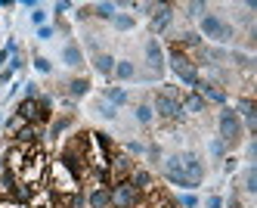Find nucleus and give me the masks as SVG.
Instances as JSON below:
<instances>
[{"instance_id": "nucleus-1", "label": "nucleus", "mask_w": 257, "mask_h": 208, "mask_svg": "<svg viewBox=\"0 0 257 208\" xmlns=\"http://www.w3.org/2000/svg\"><path fill=\"white\" fill-rule=\"evenodd\" d=\"M217 127H220V140H223L226 146L242 143L245 127H242V118L235 115V109H229V106L220 109V115H217Z\"/></svg>"}, {"instance_id": "nucleus-2", "label": "nucleus", "mask_w": 257, "mask_h": 208, "mask_svg": "<svg viewBox=\"0 0 257 208\" xmlns=\"http://www.w3.org/2000/svg\"><path fill=\"white\" fill-rule=\"evenodd\" d=\"M171 68H174V75H177V78L186 84V87H195V84L201 81V75H198L195 62H192L183 50H177V47H171Z\"/></svg>"}, {"instance_id": "nucleus-3", "label": "nucleus", "mask_w": 257, "mask_h": 208, "mask_svg": "<svg viewBox=\"0 0 257 208\" xmlns=\"http://www.w3.org/2000/svg\"><path fill=\"white\" fill-rule=\"evenodd\" d=\"M108 193H112V208H140V199H143V193L131 180H115L108 186Z\"/></svg>"}, {"instance_id": "nucleus-4", "label": "nucleus", "mask_w": 257, "mask_h": 208, "mask_svg": "<svg viewBox=\"0 0 257 208\" xmlns=\"http://www.w3.org/2000/svg\"><path fill=\"white\" fill-rule=\"evenodd\" d=\"M201 34H205V37H214V41H220V44H229L232 37H235V28L226 25L220 16L208 13V16H201Z\"/></svg>"}, {"instance_id": "nucleus-5", "label": "nucleus", "mask_w": 257, "mask_h": 208, "mask_svg": "<svg viewBox=\"0 0 257 208\" xmlns=\"http://www.w3.org/2000/svg\"><path fill=\"white\" fill-rule=\"evenodd\" d=\"M152 112H155V115H161V118H168V121L186 115V112H183V106H180V100L168 97V93H155V106H152Z\"/></svg>"}, {"instance_id": "nucleus-6", "label": "nucleus", "mask_w": 257, "mask_h": 208, "mask_svg": "<svg viewBox=\"0 0 257 208\" xmlns=\"http://www.w3.org/2000/svg\"><path fill=\"white\" fill-rule=\"evenodd\" d=\"M134 156H127V153H112V159H108V171H112V183L115 180H131L134 174Z\"/></svg>"}, {"instance_id": "nucleus-7", "label": "nucleus", "mask_w": 257, "mask_h": 208, "mask_svg": "<svg viewBox=\"0 0 257 208\" xmlns=\"http://www.w3.org/2000/svg\"><path fill=\"white\" fill-rule=\"evenodd\" d=\"M180 168H183V174H186L195 186L201 183V177H205V165H201V159L195 153H180Z\"/></svg>"}, {"instance_id": "nucleus-8", "label": "nucleus", "mask_w": 257, "mask_h": 208, "mask_svg": "<svg viewBox=\"0 0 257 208\" xmlns=\"http://www.w3.org/2000/svg\"><path fill=\"white\" fill-rule=\"evenodd\" d=\"M164 174H168V180L174 186H183V190H195V183L183 174V168H180V156H171L168 159V168H164Z\"/></svg>"}, {"instance_id": "nucleus-9", "label": "nucleus", "mask_w": 257, "mask_h": 208, "mask_svg": "<svg viewBox=\"0 0 257 208\" xmlns=\"http://www.w3.org/2000/svg\"><path fill=\"white\" fill-rule=\"evenodd\" d=\"M13 137H16V146H31V143H38V140L44 137V127H41L38 121H25Z\"/></svg>"}, {"instance_id": "nucleus-10", "label": "nucleus", "mask_w": 257, "mask_h": 208, "mask_svg": "<svg viewBox=\"0 0 257 208\" xmlns=\"http://www.w3.org/2000/svg\"><path fill=\"white\" fill-rule=\"evenodd\" d=\"M146 62H149L152 75H161V68H164V50L158 44V37H149V41H146Z\"/></svg>"}, {"instance_id": "nucleus-11", "label": "nucleus", "mask_w": 257, "mask_h": 208, "mask_svg": "<svg viewBox=\"0 0 257 208\" xmlns=\"http://www.w3.org/2000/svg\"><path fill=\"white\" fill-rule=\"evenodd\" d=\"M149 16H152V31H164L174 19V7L171 4H155Z\"/></svg>"}, {"instance_id": "nucleus-12", "label": "nucleus", "mask_w": 257, "mask_h": 208, "mask_svg": "<svg viewBox=\"0 0 257 208\" xmlns=\"http://www.w3.org/2000/svg\"><path fill=\"white\" fill-rule=\"evenodd\" d=\"M235 115H238V118L245 121L242 127H248L251 134H254V130H257V115H254V100H251V97H245V100H238V106H235Z\"/></svg>"}, {"instance_id": "nucleus-13", "label": "nucleus", "mask_w": 257, "mask_h": 208, "mask_svg": "<svg viewBox=\"0 0 257 208\" xmlns=\"http://www.w3.org/2000/svg\"><path fill=\"white\" fill-rule=\"evenodd\" d=\"M87 208H112V193L108 186H93L87 193Z\"/></svg>"}, {"instance_id": "nucleus-14", "label": "nucleus", "mask_w": 257, "mask_h": 208, "mask_svg": "<svg viewBox=\"0 0 257 208\" xmlns=\"http://www.w3.org/2000/svg\"><path fill=\"white\" fill-rule=\"evenodd\" d=\"M180 106H183V112H192V115H198V112H205V109H208V103L201 100L195 90H192V93H183Z\"/></svg>"}, {"instance_id": "nucleus-15", "label": "nucleus", "mask_w": 257, "mask_h": 208, "mask_svg": "<svg viewBox=\"0 0 257 208\" xmlns=\"http://www.w3.org/2000/svg\"><path fill=\"white\" fill-rule=\"evenodd\" d=\"M93 65H96L99 75L112 78V72H115V56H112V53H96V56H93Z\"/></svg>"}, {"instance_id": "nucleus-16", "label": "nucleus", "mask_w": 257, "mask_h": 208, "mask_svg": "<svg viewBox=\"0 0 257 208\" xmlns=\"http://www.w3.org/2000/svg\"><path fill=\"white\" fill-rule=\"evenodd\" d=\"M131 183L137 186L140 193H149V190H152V174L146 171V168H134V174H131Z\"/></svg>"}, {"instance_id": "nucleus-17", "label": "nucleus", "mask_w": 257, "mask_h": 208, "mask_svg": "<svg viewBox=\"0 0 257 208\" xmlns=\"http://www.w3.org/2000/svg\"><path fill=\"white\" fill-rule=\"evenodd\" d=\"M62 62L71 65V68H78V65L84 62V50H81L78 44H65V50H62Z\"/></svg>"}, {"instance_id": "nucleus-18", "label": "nucleus", "mask_w": 257, "mask_h": 208, "mask_svg": "<svg viewBox=\"0 0 257 208\" xmlns=\"http://www.w3.org/2000/svg\"><path fill=\"white\" fill-rule=\"evenodd\" d=\"M112 75H115L118 81H134L137 78V68H134L131 59H115V72Z\"/></svg>"}, {"instance_id": "nucleus-19", "label": "nucleus", "mask_w": 257, "mask_h": 208, "mask_svg": "<svg viewBox=\"0 0 257 208\" xmlns=\"http://www.w3.org/2000/svg\"><path fill=\"white\" fill-rule=\"evenodd\" d=\"M177 50H201V34L198 31H183L180 41L174 44Z\"/></svg>"}, {"instance_id": "nucleus-20", "label": "nucleus", "mask_w": 257, "mask_h": 208, "mask_svg": "<svg viewBox=\"0 0 257 208\" xmlns=\"http://www.w3.org/2000/svg\"><path fill=\"white\" fill-rule=\"evenodd\" d=\"M16 115H19L22 121H34V118H38V103H34V100H22L19 106H16Z\"/></svg>"}, {"instance_id": "nucleus-21", "label": "nucleus", "mask_w": 257, "mask_h": 208, "mask_svg": "<svg viewBox=\"0 0 257 208\" xmlns=\"http://www.w3.org/2000/svg\"><path fill=\"white\" fill-rule=\"evenodd\" d=\"M102 97H105L108 106H124L127 103V90H121V87H105Z\"/></svg>"}, {"instance_id": "nucleus-22", "label": "nucleus", "mask_w": 257, "mask_h": 208, "mask_svg": "<svg viewBox=\"0 0 257 208\" xmlns=\"http://www.w3.org/2000/svg\"><path fill=\"white\" fill-rule=\"evenodd\" d=\"M152 118H155L152 106H149V103H140V106H137V121H140L143 127H149V124H152Z\"/></svg>"}, {"instance_id": "nucleus-23", "label": "nucleus", "mask_w": 257, "mask_h": 208, "mask_svg": "<svg viewBox=\"0 0 257 208\" xmlns=\"http://www.w3.org/2000/svg\"><path fill=\"white\" fill-rule=\"evenodd\" d=\"M115 4H96L93 7V16H99V19H105V22H112V19H115Z\"/></svg>"}, {"instance_id": "nucleus-24", "label": "nucleus", "mask_w": 257, "mask_h": 208, "mask_svg": "<svg viewBox=\"0 0 257 208\" xmlns=\"http://www.w3.org/2000/svg\"><path fill=\"white\" fill-rule=\"evenodd\" d=\"M87 90H90V81H87V78H75V81L68 84V93H71V97H84Z\"/></svg>"}, {"instance_id": "nucleus-25", "label": "nucleus", "mask_w": 257, "mask_h": 208, "mask_svg": "<svg viewBox=\"0 0 257 208\" xmlns=\"http://www.w3.org/2000/svg\"><path fill=\"white\" fill-rule=\"evenodd\" d=\"M112 25H115L118 31H131V28H134V16H124V13H115V19H112Z\"/></svg>"}, {"instance_id": "nucleus-26", "label": "nucleus", "mask_w": 257, "mask_h": 208, "mask_svg": "<svg viewBox=\"0 0 257 208\" xmlns=\"http://www.w3.org/2000/svg\"><path fill=\"white\" fill-rule=\"evenodd\" d=\"M245 190L248 193H257V171H254V165L245 171Z\"/></svg>"}, {"instance_id": "nucleus-27", "label": "nucleus", "mask_w": 257, "mask_h": 208, "mask_svg": "<svg viewBox=\"0 0 257 208\" xmlns=\"http://www.w3.org/2000/svg\"><path fill=\"white\" fill-rule=\"evenodd\" d=\"M177 205H180V208H198V196H195V193H183V196L177 199Z\"/></svg>"}, {"instance_id": "nucleus-28", "label": "nucleus", "mask_w": 257, "mask_h": 208, "mask_svg": "<svg viewBox=\"0 0 257 208\" xmlns=\"http://www.w3.org/2000/svg\"><path fill=\"white\" fill-rule=\"evenodd\" d=\"M229 59H232L235 65H242V68H251V56H245V53H238V50H232V53H229Z\"/></svg>"}, {"instance_id": "nucleus-29", "label": "nucleus", "mask_w": 257, "mask_h": 208, "mask_svg": "<svg viewBox=\"0 0 257 208\" xmlns=\"http://www.w3.org/2000/svg\"><path fill=\"white\" fill-rule=\"evenodd\" d=\"M211 156H217V159H223V156H226V143L220 140V137L211 143Z\"/></svg>"}, {"instance_id": "nucleus-30", "label": "nucleus", "mask_w": 257, "mask_h": 208, "mask_svg": "<svg viewBox=\"0 0 257 208\" xmlns=\"http://www.w3.org/2000/svg\"><path fill=\"white\" fill-rule=\"evenodd\" d=\"M68 124H71V118H59L56 124H53V127H50V137H59V134H62V130L68 127Z\"/></svg>"}, {"instance_id": "nucleus-31", "label": "nucleus", "mask_w": 257, "mask_h": 208, "mask_svg": "<svg viewBox=\"0 0 257 208\" xmlns=\"http://www.w3.org/2000/svg\"><path fill=\"white\" fill-rule=\"evenodd\" d=\"M140 153H146V146L140 140H127V156H140Z\"/></svg>"}, {"instance_id": "nucleus-32", "label": "nucleus", "mask_w": 257, "mask_h": 208, "mask_svg": "<svg viewBox=\"0 0 257 208\" xmlns=\"http://www.w3.org/2000/svg\"><path fill=\"white\" fill-rule=\"evenodd\" d=\"M205 10H208V4H198V0L195 4H186V16H201Z\"/></svg>"}, {"instance_id": "nucleus-33", "label": "nucleus", "mask_w": 257, "mask_h": 208, "mask_svg": "<svg viewBox=\"0 0 257 208\" xmlns=\"http://www.w3.org/2000/svg\"><path fill=\"white\" fill-rule=\"evenodd\" d=\"M38 97H41L38 84H34V81H28V84H25V100H38Z\"/></svg>"}, {"instance_id": "nucleus-34", "label": "nucleus", "mask_w": 257, "mask_h": 208, "mask_svg": "<svg viewBox=\"0 0 257 208\" xmlns=\"http://www.w3.org/2000/svg\"><path fill=\"white\" fill-rule=\"evenodd\" d=\"M96 109H99V115H102V118H115V115H118L115 106H108V103H99Z\"/></svg>"}, {"instance_id": "nucleus-35", "label": "nucleus", "mask_w": 257, "mask_h": 208, "mask_svg": "<svg viewBox=\"0 0 257 208\" xmlns=\"http://www.w3.org/2000/svg\"><path fill=\"white\" fill-rule=\"evenodd\" d=\"M22 124H25V121H22V118H19V115H13V118H10V121H7V134H16V130H19V127H22Z\"/></svg>"}, {"instance_id": "nucleus-36", "label": "nucleus", "mask_w": 257, "mask_h": 208, "mask_svg": "<svg viewBox=\"0 0 257 208\" xmlns=\"http://www.w3.org/2000/svg\"><path fill=\"white\" fill-rule=\"evenodd\" d=\"M34 68H38V72H53V65H50V59H44V56H38V59H34Z\"/></svg>"}, {"instance_id": "nucleus-37", "label": "nucleus", "mask_w": 257, "mask_h": 208, "mask_svg": "<svg viewBox=\"0 0 257 208\" xmlns=\"http://www.w3.org/2000/svg\"><path fill=\"white\" fill-rule=\"evenodd\" d=\"M44 19H47V13H44L41 7H38V10H34V13H31V22H34V25H38V28L44 25Z\"/></svg>"}, {"instance_id": "nucleus-38", "label": "nucleus", "mask_w": 257, "mask_h": 208, "mask_svg": "<svg viewBox=\"0 0 257 208\" xmlns=\"http://www.w3.org/2000/svg\"><path fill=\"white\" fill-rule=\"evenodd\" d=\"M38 37H41V41H50V37H53V28H50V25H41V28H38Z\"/></svg>"}, {"instance_id": "nucleus-39", "label": "nucleus", "mask_w": 257, "mask_h": 208, "mask_svg": "<svg viewBox=\"0 0 257 208\" xmlns=\"http://www.w3.org/2000/svg\"><path fill=\"white\" fill-rule=\"evenodd\" d=\"M146 156H149L152 162H158V159H161V149H158V146H146Z\"/></svg>"}, {"instance_id": "nucleus-40", "label": "nucleus", "mask_w": 257, "mask_h": 208, "mask_svg": "<svg viewBox=\"0 0 257 208\" xmlns=\"http://www.w3.org/2000/svg\"><path fill=\"white\" fill-rule=\"evenodd\" d=\"M208 208H223V199H220V196H208Z\"/></svg>"}, {"instance_id": "nucleus-41", "label": "nucleus", "mask_w": 257, "mask_h": 208, "mask_svg": "<svg viewBox=\"0 0 257 208\" xmlns=\"http://www.w3.org/2000/svg\"><path fill=\"white\" fill-rule=\"evenodd\" d=\"M226 208H245V205H242V202H238V196H232V199L226 202Z\"/></svg>"}, {"instance_id": "nucleus-42", "label": "nucleus", "mask_w": 257, "mask_h": 208, "mask_svg": "<svg viewBox=\"0 0 257 208\" xmlns=\"http://www.w3.org/2000/svg\"><path fill=\"white\" fill-rule=\"evenodd\" d=\"M68 7H71V4H65V0H59V4H56V7H53V10H56V13H65Z\"/></svg>"}, {"instance_id": "nucleus-43", "label": "nucleus", "mask_w": 257, "mask_h": 208, "mask_svg": "<svg viewBox=\"0 0 257 208\" xmlns=\"http://www.w3.org/2000/svg\"><path fill=\"white\" fill-rule=\"evenodd\" d=\"M0 171H4V165H0Z\"/></svg>"}]
</instances>
